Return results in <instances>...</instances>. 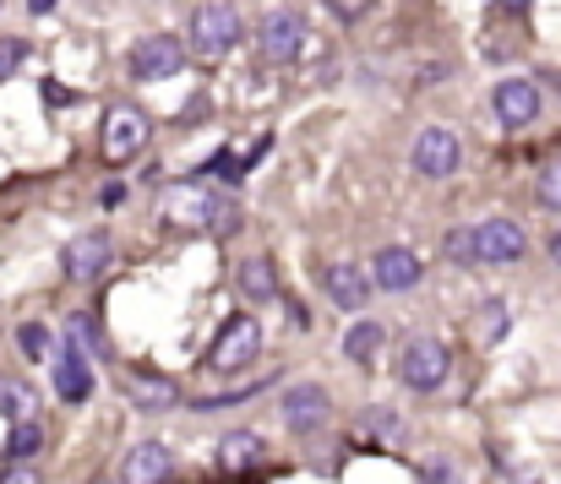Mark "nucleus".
Wrapping results in <instances>:
<instances>
[{
	"mask_svg": "<svg viewBox=\"0 0 561 484\" xmlns=\"http://www.w3.org/2000/svg\"><path fill=\"white\" fill-rule=\"evenodd\" d=\"M27 11H33V16H49V11H55V0H27Z\"/></svg>",
	"mask_w": 561,
	"mask_h": 484,
	"instance_id": "obj_33",
	"label": "nucleus"
},
{
	"mask_svg": "<svg viewBox=\"0 0 561 484\" xmlns=\"http://www.w3.org/2000/svg\"><path fill=\"white\" fill-rule=\"evenodd\" d=\"M262 452H267V447H262L256 430H229V436L218 441V469H224V474H251V469L262 463Z\"/></svg>",
	"mask_w": 561,
	"mask_h": 484,
	"instance_id": "obj_18",
	"label": "nucleus"
},
{
	"mask_svg": "<svg viewBox=\"0 0 561 484\" xmlns=\"http://www.w3.org/2000/svg\"><path fill=\"white\" fill-rule=\"evenodd\" d=\"M442 251H447V262H453V267H480V256H474V229H469V223L447 229Z\"/></svg>",
	"mask_w": 561,
	"mask_h": 484,
	"instance_id": "obj_23",
	"label": "nucleus"
},
{
	"mask_svg": "<svg viewBox=\"0 0 561 484\" xmlns=\"http://www.w3.org/2000/svg\"><path fill=\"white\" fill-rule=\"evenodd\" d=\"M148 137H153L148 115H142L137 104H115V110L104 115V142H99V148H104L110 163H131V159H142Z\"/></svg>",
	"mask_w": 561,
	"mask_h": 484,
	"instance_id": "obj_6",
	"label": "nucleus"
},
{
	"mask_svg": "<svg viewBox=\"0 0 561 484\" xmlns=\"http://www.w3.org/2000/svg\"><path fill=\"white\" fill-rule=\"evenodd\" d=\"M551 88H557V99H561V71H557V82H551Z\"/></svg>",
	"mask_w": 561,
	"mask_h": 484,
	"instance_id": "obj_36",
	"label": "nucleus"
},
{
	"mask_svg": "<svg viewBox=\"0 0 561 484\" xmlns=\"http://www.w3.org/2000/svg\"><path fill=\"white\" fill-rule=\"evenodd\" d=\"M491 104H496V120L507 126V131H524V126H535L540 120V88L529 82V77H502L496 82V93H491Z\"/></svg>",
	"mask_w": 561,
	"mask_h": 484,
	"instance_id": "obj_10",
	"label": "nucleus"
},
{
	"mask_svg": "<svg viewBox=\"0 0 561 484\" xmlns=\"http://www.w3.org/2000/svg\"><path fill=\"white\" fill-rule=\"evenodd\" d=\"M322 289H328V300H333L339 311H366V300H371V273L355 267V262H333V267L322 273Z\"/></svg>",
	"mask_w": 561,
	"mask_h": 484,
	"instance_id": "obj_15",
	"label": "nucleus"
},
{
	"mask_svg": "<svg viewBox=\"0 0 561 484\" xmlns=\"http://www.w3.org/2000/svg\"><path fill=\"white\" fill-rule=\"evenodd\" d=\"M262 387H273V376H262V381H251V387H234V392H202L191 408H202V414H213V408H229V403H251Z\"/></svg>",
	"mask_w": 561,
	"mask_h": 484,
	"instance_id": "obj_24",
	"label": "nucleus"
},
{
	"mask_svg": "<svg viewBox=\"0 0 561 484\" xmlns=\"http://www.w3.org/2000/svg\"><path fill=\"white\" fill-rule=\"evenodd\" d=\"M27 60V38H0V77H11Z\"/></svg>",
	"mask_w": 561,
	"mask_h": 484,
	"instance_id": "obj_29",
	"label": "nucleus"
},
{
	"mask_svg": "<svg viewBox=\"0 0 561 484\" xmlns=\"http://www.w3.org/2000/svg\"><path fill=\"white\" fill-rule=\"evenodd\" d=\"M409 163H414V174H425V180H447V174H458V163H463L458 131H447V126H425V131H414Z\"/></svg>",
	"mask_w": 561,
	"mask_h": 484,
	"instance_id": "obj_8",
	"label": "nucleus"
},
{
	"mask_svg": "<svg viewBox=\"0 0 561 484\" xmlns=\"http://www.w3.org/2000/svg\"><path fill=\"white\" fill-rule=\"evenodd\" d=\"M110 256H115L110 234H104V229H88V234H77V240L60 251V267H66L71 284H93V278L110 267Z\"/></svg>",
	"mask_w": 561,
	"mask_h": 484,
	"instance_id": "obj_11",
	"label": "nucleus"
},
{
	"mask_svg": "<svg viewBox=\"0 0 561 484\" xmlns=\"http://www.w3.org/2000/svg\"><path fill=\"white\" fill-rule=\"evenodd\" d=\"M126 60H131V66H126L131 82H170V77L186 71V44H181L175 33H148V38L131 44Z\"/></svg>",
	"mask_w": 561,
	"mask_h": 484,
	"instance_id": "obj_4",
	"label": "nucleus"
},
{
	"mask_svg": "<svg viewBox=\"0 0 561 484\" xmlns=\"http://www.w3.org/2000/svg\"><path fill=\"white\" fill-rule=\"evenodd\" d=\"M234 44H240V16H234V5L207 0V5H196V11H191L186 49L196 55V60H224Z\"/></svg>",
	"mask_w": 561,
	"mask_h": 484,
	"instance_id": "obj_2",
	"label": "nucleus"
},
{
	"mask_svg": "<svg viewBox=\"0 0 561 484\" xmlns=\"http://www.w3.org/2000/svg\"><path fill=\"white\" fill-rule=\"evenodd\" d=\"M175 474V452L164 441H137L121 463V484H164Z\"/></svg>",
	"mask_w": 561,
	"mask_h": 484,
	"instance_id": "obj_14",
	"label": "nucleus"
},
{
	"mask_svg": "<svg viewBox=\"0 0 561 484\" xmlns=\"http://www.w3.org/2000/svg\"><path fill=\"white\" fill-rule=\"evenodd\" d=\"M55 392H60V403H88L93 397V365L71 343H60V354H55Z\"/></svg>",
	"mask_w": 561,
	"mask_h": 484,
	"instance_id": "obj_16",
	"label": "nucleus"
},
{
	"mask_svg": "<svg viewBox=\"0 0 561 484\" xmlns=\"http://www.w3.org/2000/svg\"><path fill=\"white\" fill-rule=\"evenodd\" d=\"M33 408H38V397L22 387V381H0V414L16 425V419H33Z\"/></svg>",
	"mask_w": 561,
	"mask_h": 484,
	"instance_id": "obj_22",
	"label": "nucleus"
},
{
	"mask_svg": "<svg viewBox=\"0 0 561 484\" xmlns=\"http://www.w3.org/2000/svg\"><path fill=\"white\" fill-rule=\"evenodd\" d=\"M381 343H387V326L381 322H355L344 332V359L360 365V370H371L376 359H381Z\"/></svg>",
	"mask_w": 561,
	"mask_h": 484,
	"instance_id": "obj_20",
	"label": "nucleus"
},
{
	"mask_svg": "<svg viewBox=\"0 0 561 484\" xmlns=\"http://www.w3.org/2000/svg\"><path fill=\"white\" fill-rule=\"evenodd\" d=\"M93 484H115V480H93Z\"/></svg>",
	"mask_w": 561,
	"mask_h": 484,
	"instance_id": "obj_37",
	"label": "nucleus"
},
{
	"mask_svg": "<svg viewBox=\"0 0 561 484\" xmlns=\"http://www.w3.org/2000/svg\"><path fill=\"white\" fill-rule=\"evenodd\" d=\"M38 447H44V425L38 419H16L11 436H5V458L11 463H27V458H38Z\"/></svg>",
	"mask_w": 561,
	"mask_h": 484,
	"instance_id": "obj_21",
	"label": "nucleus"
},
{
	"mask_svg": "<svg viewBox=\"0 0 561 484\" xmlns=\"http://www.w3.org/2000/svg\"><path fill=\"white\" fill-rule=\"evenodd\" d=\"M234 284H240V295H245L251 306L278 300V278H273V262H267V256H245V262L234 267Z\"/></svg>",
	"mask_w": 561,
	"mask_h": 484,
	"instance_id": "obj_19",
	"label": "nucleus"
},
{
	"mask_svg": "<svg viewBox=\"0 0 561 484\" xmlns=\"http://www.w3.org/2000/svg\"><path fill=\"white\" fill-rule=\"evenodd\" d=\"M480 316H485V343H502L507 337V300H485Z\"/></svg>",
	"mask_w": 561,
	"mask_h": 484,
	"instance_id": "obj_28",
	"label": "nucleus"
},
{
	"mask_svg": "<svg viewBox=\"0 0 561 484\" xmlns=\"http://www.w3.org/2000/svg\"><path fill=\"white\" fill-rule=\"evenodd\" d=\"M453 376V354L442 337H409L403 354H398V381L409 392H442Z\"/></svg>",
	"mask_w": 561,
	"mask_h": 484,
	"instance_id": "obj_3",
	"label": "nucleus"
},
{
	"mask_svg": "<svg viewBox=\"0 0 561 484\" xmlns=\"http://www.w3.org/2000/svg\"><path fill=\"white\" fill-rule=\"evenodd\" d=\"M159 223L175 234H213V229H234V207L213 180H186L159 196Z\"/></svg>",
	"mask_w": 561,
	"mask_h": 484,
	"instance_id": "obj_1",
	"label": "nucleus"
},
{
	"mask_svg": "<svg viewBox=\"0 0 561 484\" xmlns=\"http://www.w3.org/2000/svg\"><path fill=\"white\" fill-rule=\"evenodd\" d=\"M16 343H22V354H27V359H44V354H49V326L44 322H22Z\"/></svg>",
	"mask_w": 561,
	"mask_h": 484,
	"instance_id": "obj_27",
	"label": "nucleus"
},
{
	"mask_svg": "<svg viewBox=\"0 0 561 484\" xmlns=\"http://www.w3.org/2000/svg\"><path fill=\"white\" fill-rule=\"evenodd\" d=\"M0 484H44V480H38V469H33V463H11V469L0 474Z\"/></svg>",
	"mask_w": 561,
	"mask_h": 484,
	"instance_id": "obj_30",
	"label": "nucleus"
},
{
	"mask_svg": "<svg viewBox=\"0 0 561 484\" xmlns=\"http://www.w3.org/2000/svg\"><path fill=\"white\" fill-rule=\"evenodd\" d=\"M546 251H551V262H557V267H561V229H557V234H551V240H546Z\"/></svg>",
	"mask_w": 561,
	"mask_h": 484,
	"instance_id": "obj_34",
	"label": "nucleus"
},
{
	"mask_svg": "<svg viewBox=\"0 0 561 484\" xmlns=\"http://www.w3.org/2000/svg\"><path fill=\"white\" fill-rule=\"evenodd\" d=\"M289 322L300 326V332H311V311H306L300 300H289Z\"/></svg>",
	"mask_w": 561,
	"mask_h": 484,
	"instance_id": "obj_32",
	"label": "nucleus"
},
{
	"mask_svg": "<svg viewBox=\"0 0 561 484\" xmlns=\"http://www.w3.org/2000/svg\"><path fill=\"white\" fill-rule=\"evenodd\" d=\"M66 343L82 348V354H99V348H104V337H99L93 316H66Z\"/></svg>",
	"mask_w": 561,
	"mask_h": 484,
	"instance_id": "obj_25",
	"label": "nucleus"
},
{
	"mask_svg": "<svg viewBox=\"0 0 561 484\" xmlns=\"http://www.w3.org/2000/svg\"><path fill=\"white\" fill-rule=\"evenodd\" d=\"M126 196H131V191H126V185H121V180H110V185H104V196H99V201H104V207H126Z\"/></svg>",
	"mask_w": 561,
	"mask_h": 484,
	"instance_id": "obj_31",
	"label": "nucleus"
},
{
	"mask_svg": "<svg viewBox=\"0 0 561 484\" xmlns=\"http://www.w3.org/2000/svg\"><path fill=\"white\" fill-rule=\"evenodd\" d=\"M256 354H262V322H256V316H229L224 332L213 337V348H207V370L234 376V370H245Z\"/></svg>",
	"mask_w": 561,
	"mask_h": 484,
	"instance_id": "obj_5",
	"label": "nucleus"
},
{
	"mask_svg": "<svg viewBox=\"0 0 561 484\" xmlns=\"http://www.w3.org/2000/svg\"><path fill=\"white\" fill-rule=\"evenodd\" d=\"M121 392H126L131 408H142V414H164V408L181 403V387H175L170 376H142V370H126V376H121Z\"/></svg>",
	"mask_w": 561,
	"mask_h": 484,
	"instance_id": "obj_17",
	"label": "nucleus"
},
{
	"mask_svg": "<svg viewBox=\"0 0 561 484\" xmlns=\"http://www.w3.org/2000/svg\"><path fill=\"white\" fill-rule=\"evenodd\" d=\"M278 414H284V425H289L295 436H317V430L333 419V397H328L322 381H295V387H284Z\"/></svg>",
	"mask_w": 561,
	"mask_h": 484,
	"instance_id": "obj_7",
	"label": "nucleus"
},
{
	"mask_svg": "<svg viewBox=\"0 0 561 484\" xmlns=\"http://www.w3.org/2000/svg\"><path fill=\"white\" fill-rule=\"evenodd\" d=\"M502 11H513V16H518V11H529V0H502Z\"/></svg>",
	"mask_w": 561,
	"mask_h": 484,
	"instance_id": "obj_35",
	"label": "nucleus"
},
{
	"mask_svg": "<svg viewBox=\"0 0 561 484\" xmlns=\"http://www.w3.org/2000/svg\"><path fill=\"white\" fill-rule=\"evenodd\" d=\"M524 251H529V234H524L518 218H485V223H474V256L485 267H513V262H524Z\"/></svg>",
	"mask_w": 561,
	"mask_h": 484,
	"instance_id": "obj_9",
	"label": "nucleus"
},
{
	"mask_svg": "<svg viewBox=\"0 0 561 484\" xmlns=\"http://www.w3.org/2000/svg\"><path fill=\"white\" fill-rule=\"evenodd\" d=\"M535 196H540L546 212H561V159L540 169V191H535Z\"/></svg>",
	"mask_w": 561,
	"mask_h": 484,
	"instance_id": "obj_26",
	"label": "nucleus"
},
{
	"mask_svg": "<svg viewBox=\"0 0 561 484\" xmlns=\"http://www.w3.org/2000/svg\"><path fill=\"white\" fill-rule=\"evenodd\" d=\"M420 284V256L409 245H381L371 256V289L381 295H409Z\"/></svg>",
	"mask_w": 561,
	"mask_h": 484,
	"instance_id": "obj_13",
	"label": "nucleus"
},
{
	"mask_svg": "<svg viewBox=\"0 0 561 484\" xmlns=\"http://www.w3.org/2000/svg\"><path fill=\"white\" fill-rule=\"evenodd\" d=\"M300 44H306V16H300L295 5L267 11V22H262V49H267V60H273V66H289V60L300 55Z\"/></svg>",
	"mask_w": 561,
	"mask_h": 484,
	"instance_id": "obj_12",
	"label": "nucleus"
}]
</instances>
